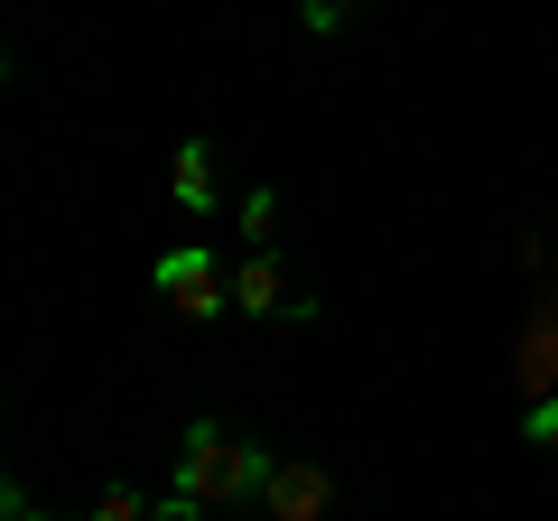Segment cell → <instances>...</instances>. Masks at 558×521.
Returning <instances> with one entry per match:
<instances>
[{
	"mask_svg": "<svg viewBox=\"0 0 558 521\" xmlns=\"http://www.w3.org/2000/svg\"><path fill=\"white\" fill-rule=\"evenodd\" d=\"M260 484H270V447L233 438V428H215V420H186V447H178V494L186 502L233 512V502H260Z\"/></svg>",
	"mask_w": 558,
	"mask_h": 521,
	"instance_id": "obj_1",
	"label": "cell"
},
{
	"mask_svg": "<svg viewBox=\"0 0 558 521\" xmlns=\"http://www.w3.org/2000/svg\"><path fill=\"white\" fill-rule=\"evenodd\" d=\"M260 521H336V475H326L317 457H270Z\"/></svg>",
	"mask_w": 558,
	"mask_h": 521,
	"instance_id": "obj_2",
	"label": "cell"
},
{
	"mask_svg": "<svg viewBox=\"0 0 558 521\" xmlns=\"http://www.w3.org/2000/svg\"><path fill=\"white\" fill-rule=\"evenodd\" d=\"M159 299L178 307V317H223V307H233V270H223L215 252H168L159 260Z\"/></svg>",
	"mask_w": 558,
	"mask_h": 521,
	"instance_id": "obj_3",
	"label": "cell"
},
{
	"mask_svg": "<svg viewBox=\"0 0 558 521\" xmlns=\"http://www.w3.org/2000/svg\"><path fill=\"white\" fill-rule=\"evenodd\" d=\"M233 307L242 317H307V299H279V252H242V270H233Z\"/></svg>",
	"mask_w": 558,
	"mask_h": 521,
	"instance_id": "obj_4",
	"label": "cell"
},
{
	"mask_svg": "<svg viewBox=\"0 0 558 521\" xmlns=\"http://www.w3.org/2000/svg\"><path fill=\"white\" fill-rule=\"evenodd\" d=\"M168 196H178L186 215H215V149H205V141L178 149V168H168Z\"/></svg>",
	"mask_w": 558,
	"mask_h": 521,
	"instance_id": "obj_5",
	"label": "cell"
},
{
	"mask_svg": "<svg viewBox=\"0 0 558 521\" xmlns=\"http://www.w3.org/2000/svg\"><path fill=\"white\" fill-rule=\"evenodd\" d=\"M242 242H252V252H270V242H279V196H270V186L242 196Z\"/></svg>",
	"mask_w": 558,
	"mask_h": 521,
	"instance_id": "obj_6",
	"label": "cell"
},
{
	"mask_svg": "<svg viewBox=\"0 0 558 521\" xmlns=\"http://www.w3.org/2000/svg\"><path fill=\"white\" fill-rule=\"evenodd\" d=\"M84 521H159V502H149V494H131V484H112V494H102Z\"/></svg>",
	"mask_w": 558,
	"mask_h": 521,
	"instance_id": "obj_7",
	"label": "cell"
},
{
	"mask_svg": "<svg viewBox=\"0 0 558 521\" xmlns=\"http://www.w3.org/2000/svg\"><path fill=\"white\" fill-rule=\"evenodd\" d=\"M521 447L558 457V391H549V401H531V420H521Z\"/></svg>",
	"mask_w": 558,
	"mask_h": 521,
	"instance_id": "obj_8",
	"label": "cell"
},
{
	"mask_svg": "<svg viewBox=\"0 0 558 521\" xmlns=\"http://www.w3.org/2000/svg\"><path fill=\"white\" fill-rule=\"evenodd\" d=\"M344 10H354V0H307V28L326 38V28H344Z\"/></svg>",
	"mask_w": 558,
	"mask_h": 521,
	"instance_id": "obj_9",
	"label": "cell"
},
{
	"mask_svg": "<svg viewBox=\"0 0 558 521\" xmlns=\"http://www.w3.org/2000/svg\"><path fill=\"white\" fill-rule=\"evenodd\" d=\"M0 512H10V521H47V512H28V494H20V484H0Z\"/></svg>",
	"mask_w": 558,
	"mask_h": 521,
	"instance_id": "obj_10",
	"label": "cell"
},
{
	"mask_svg": "<svg viewBox=\"0 0 558 521\" xmlns=\"http://www.w3.org/2000/svg\"><path fill=\"white\" fill-rule=\"evenodd\" d=\"M159 521H205V502H186V494H168V502H159Z\"/></svg>",
	"mask_w": 558,
	"mask_h": 521,
	"instance_id": "obj_11",
	"label": "cell"
}]
</instances>
